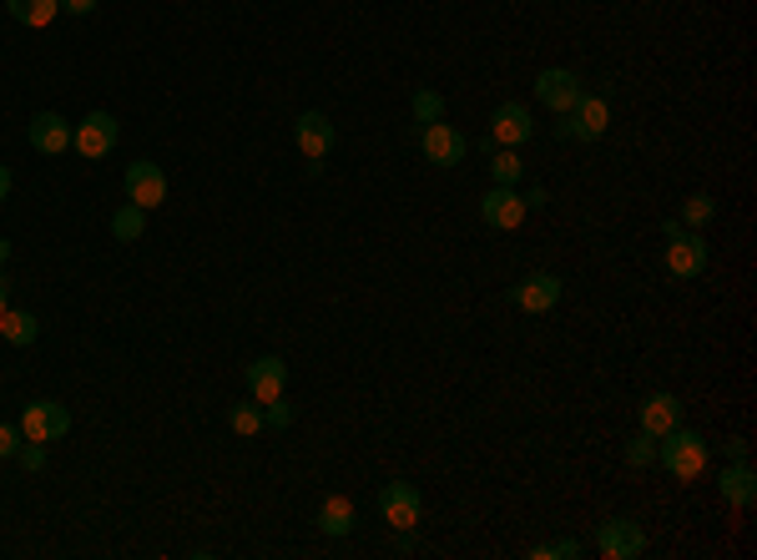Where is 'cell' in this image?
I'll return each mask as SVG.
<instances>
[{
	"mask_svg": "<svg viewBox=\"0 0 757 560\" xmlns=\"http://www.w3.org/2000/svg\"><path fill=\"white\" fill-rule=\"evenodd\" d=\"M708 439L697 435V429H671V435H661V445H657V464L671 474V480H697V474L708 470Z\"/></svg>",
	"mask_w": 757,
	"mask_h": 560,
	"instance_id": "obj_1",
	"label": "cell"
},
{
	"mask_svg": "<svg viewBox=\"0 0 757 560\" xmlns=\"http://www.w3.org/2000/svg\"><path fill=\"white\" fill-rule=\"evenodd\" d=\"M611 126V101L606 97H581L571 112L556 122V142H601Z\"/></svg>",
	"mask_w": 757,
	"mask_h": 560,
	"instance_id": "obj_2",
	"label": "cell"
},
{
	"mask_svg": "<svg viewBox=\"0 0 757 560\" xmlns=\"http://www.w3.org/2000/svg\"><path fill=\"white\" fill-rule=\"evenodd\" d=\"M708 237L697 233V227H677V233L667 237V273L677 278V283H692V278L708 273Z\"/></svg>",
	"mask_w": 757,
	"mask_h": 560,
	"instance_id": "obj_3",
	"label": "cell"
},
{
	"mask_svg": "<svg viewBox=\"0 0 757 560\" xmlns=\"http://www.w3.org/2000/svg\"><path fill=\"white\" fill-rule=\"evenodd\" d=\"M597 550L606 560H636L646 556V525H636L632 515H611L597 525Z\"/></svg>",
	"mask_w": 757,
	"mask_h": 560,
	"instance_id": "obj_4",
	"label": "cell"
},
{
	"mask_svg": "<svg viewBox=\"0 0 757 560\" xmlns=\"http://www.w3.org/2000/svg\"><path fill=\"white\" fill-rule=\"evenodd\" d=\"M379 515L394 525L399 536H404V530H414V525H420V515H424L420 485H410V480H389V485L379 490Z\"/></svg>",
	"mask_w": 757,
	"mask_h": 560,
	"instance_id": "obj_5",
	"label": "cell"
},
{
	"mask_svg": "<svg viewBox=\"0 0 757 560\" xmlns=\"http://www.w3.org/2000/svg\"><path fill=\"white\" fill-rule=\"evenodd\" d=\"M586 97V87H581V76L576 71H566V66H546V71L535 76V101L546 107V112H556V116H566L576 107V101Z\"/></svg>",
	"mask_w": 757,
	"mask_h": 560,
	"instance_id": "obj_6",
	"label": "cell"
},
{
	"mask_svg": "<svg viewBox=\"0 0 757 560\" xmlns=\"http://www.w3.org/2000/svg\"><path fill=\"white\" fill-rule=\"evenodd\" d=\"M116 116L112 112H91V116H81V126H71V152H81L87 163H101V157H112V147H116Z\"/></svg>",
	"mask_w": 757,
	"mask_h": 560,
	"instance_id": "obj_7",
	"label": "cell"
},
{
	"mask_svg": "<svg viewBox=\"0 0 757 560\" xmlns=\"http://www.w3.org/2000/svg\"><path fill=\"white\" fill-rule=\"evenodd\" d=\"M66 429H71V410L56 404V399H36V404H25V410H21V435L25 439L51 445V439H62Z\"/></svg>",
	"mask_w": 757,
	"mask_h": 560,
	"instance_id": "obj_8",
	"label": "cell"
},
{
	"mask_svg": "<svg viewBox=\"0 0 757 560\" xmlns=\"http://www.w3.org/2000/svg\"><path fill=\"white\" fill-rule=\"evenodd\" d=\"M420 152H424L430 167H459L465 152H470V142H465V132H455L449 122H430L420 132Z\"/></svg>",
	"mask_w": 757,
	"mask_h": 560,
	"instance_id": "obj_9",
	"label": "cell"
},
{
	"mask_svg": "<svg viewBox=\"0 0 757 560\" xmlns=\"http://www.w3.org/2000/svg\"><path fill=\"white\" fill-rule=\"evenodd\" d=\"M480 217H485V227H496V233H515V227L525 223V198L515 192V187H490L480 198Z\"/></svg>",
	"mask_w": 757,
	"mask_h": 560,
	"instance_id": "obj_10",
	"label": "cell"
},
{
	"mask_svg": "<svg viewBox=\"0 0 757 560\" xmlns=\"http://www.w3.org/2000/svg\"><path fill=\"white\" fill-rule=\"evenodd\" d=\"M636 424H642V435H652V439L671 435V429L682 424V399L671 394V389H657V394H646V399H642V410H636Z\"/></svg>",
	"mask_w": 757,
	"mask_h": 560,
	"instance_id": "obj_11",
	"label": "cell"
},
{
	"mask_svg": "<svg viewBox=\"0 0 757 560\" xmlns=\"http://www.w3.org/2000/svg\"><path fill=\"white\" fill-rule=\"evenodd\" d=\"M560 293H566V283L556 273H525L521 283L510 288V303L525 313H550L560 303Z\"/></svg>",
	"mask_w": 757,
	"mask_h": 560,
	"instance_id": "obj_12",
	"label": "cell"
},
{
	"mask_svg": "<svg viewBox=\"0 0 757 560\" xmlns=\"http://www.w3.org/2000/svg\"><path fill=\"white\" fill-rule=\"evenodd\" d=\"M531 137H535V122H531V112H525L521 101L496 107V116H490V142H496V147H515V152H521Z\"/></svg>",
	"mask_w": 757,
	"mask_h": 560,
	"instance_id": "obj_13",
	"label": "cell"
},
{
	"mask_svg": "<svg viewBox=\"0 0 757 560\" xmlns=\"http://www.w3.org/2000/svg\"><path fill=\"white\" fill-rule=\"evenodd\" d=\"M25 137H31V147L41 157H62V152H71V122L62 112H36L31 126H25Z\"/></svg>",
	"mask_w": 757,
	"mask_h": 560,
	"instance_id": "obj_14",
	"label": "cell"
},
{
	"mask_svg": "<svg viewBox=\"0 0 757 560\" xmlns=\"http://www.w3.org/2000/svg\"><path fill=\"white\" fill-rule=\"evenodd\" d=\"M293 142H299V152L309 163H329V152H334V122L323 112H303L299 122H293Z\"/></svg>",
	"mask_w": 757,
	"mask_h": 560,
	"instance_id": "obj_15",
	"label": "cell"
},
{
	"mask_svg": "<svg viewBox=\"0 0 757 560\" xmlns=\"http://www.w3.org/2000/svg\"><path fill=\"white\" fill-rule=\"evenodd\" d=\"M126 202H137V208H162L167 202V177H162L157 163L126 167Z\"/></svg>",
	"mask_w": 757,
	"mask_h": 560,
	"instance_id": "obj_16",
	"label": "cell"
},
{
	"mask_svg": "<svg viewBox=\"0 0 757 560\" xmlns=\"http://www.w3.org/2000/svg\"><path fill=\"white\" fill-rule=\"evenodd\" d=\"M288 384V363L278 359V354H263V359L248 363V394L258 399V404H268V399H278Z\"/></svg>",
	"mask_w": 757,
	"mask_h": 560,
	"instance_id": "obj_17",
	"label": "cell"
},
{
	"mask_svg": "<svg viewBox=\"0 0 757 560\" xmlns=\"http://www.w3.org/2000/svg\"><path fill=\"white\" fill-rule=\"evenodd\" d=\"M717 490H722V500H727V505L747 511V505L757 500V474H753V464H747V460H733L727 470L717 474Z\"/></svg>",
	"mask_w": 757,
	"mask_h": 560,
	"instance_id": "obj_18",
	"label": "cell"
},
{
	"mask_svg": "<svg viewBox=\"0 0 757 560\" xmlns=\"http://www.w3.org/2000/svg\"><path fill=\"white\" fill-rule=\"evenodd\" d=\"M359 525V511H354V500L348 495H323V505H319V530L323 536H334V540H344L348 530Z\"/></svg>",
	"mask_w": 757,
	"mask_h": 560,
	"instance_id": "obj_19",
	"label": "cell"
},
{
	"mask_svg": "<svg viewBox=\"0 0 757 560\" xmlns=\"http://www.w3.org/2000/svg\"><path fill=\"white\" fill-rule=\"evenodd\" d=\"M0 338L11 344V349H25V344H36L41 338V318L25 309H5L0 313Z\"/></svg>",
	"mask_w": 757,
	"mask_h": 560,
	"instance_id": "obj_20",
	"label": "cell"
},
{
	"mask_svg": "<svg viewBox=\"0 0 757 560\" xmlns=\"http://www.w3.org/2000/svg\"><path fill=\"white\" fill-rule=\"evenodd\" d=\"M5 11H11L21 25L41 31V25H51L56 15H62V0H5Z\"/></svg>",
	"mask_w": 757,
	"mask_h": 560,
	"instance_id": "obj_21",
	"label": "cell"
},
{
	"mask_svg": "<svg viewBox=\"0 0 757 560\" xmlns=\"http://www.w3.org/2000/svg\"><path fill=\"white\" fill-rule=\"evenodd\" d=\"M142 233H147V208H137V202H122V208L112 212V237H116V243H137Z\"/></svg>",
	"mask_w": 757,
	"mask_h": 560,
	"instance_id": "obj_22",
	"label": "cell"
},
{
	"mask_svg": "<svg viewBox=\"0 0 757 560\" xmlns=\"http://www.w3.org/2000/svg\"><path fill=\"white\" fill-rule=\"evenodd\" d=\"M410 112H414V122H424V126H430V122H445V97H439L435 87H420L410 97Z\"/></svg>",
	"mask_w": 757,
	"mask_h": 560,
	"instance_id": "obj_23",
	"label": "cell"
},
{
	"mask_svg": "<svg viewBox=\"0 0 757 560\" xmlns=\"http://www.w3.org/2000/svg\"><path fill=\"white\" fill-rule=\"evenodd\" d=\"M521 172H525V163H521V152L515 147H500L496 157H490V177H496L500 187H515L521 182Z\"/></svg>",
	"mask_w": 757,
	"mask_h": 560,
	"instance_id": "obj_24",
	"label": "cell"
},
{
	"mask_svg": "<svg viewBox=\"0 0 757 560\" xmlns=\"http://www.w3.org/2000/svg\"><path fill=\"white\" fill-rule=\"evenodd\" d=\"M712 217H717V202L708 198V192H697V198L682 202V212H677V223L682 227H708Z\"/></svg>",
	"mask_w": 757,
	"mask_h": 560,
	"instance_id": "obj_25",
	"label": "cell"
},
{
	"mask_svg": "<svg viewBox=\"0 0 757 560\" xmlns=\"http://www.w3.org/2000/svg\"><path fill=\"white\" fill-rule=\"evenodd\" d=\"M227 424H233V435H243V439H253L263 429V410H258V399L253 404H233L227 410Z\"/></svg>",
	"mask_w": 757,
	"mask_h": 560,
	"instance_id": "obj_26",
	"label": "cell"
},
{
	"mask_svg": "<svg viewBox=\"0 0 757 560\" xmlns=\"http://www.w3.org/2000/svg\"><path fill=\"white\" fill-rule=\"evenodd\" d=\"M626 464H632V470H642V464H657V439H652V435H636L632 445H626Z\"/></svg>",
	"mask_w": 757,
	"mask_h": 560,
	"instance_id": "obj_27",
	"label": "cell"
},
{
	"mask_svg": "<svg viewBox=\"0 0 757 560\" xmlns=\"http://www.w3.org/2000/svg\"><path fill=\"white\" fill-rule=\"evenodd\" d=\"M263 424H274V429H288V424H293V404H288L283 394L268 399V404H263Z\"/></svg>",
	"mask_w": 757,
	"mask_h": 560,
	"instance_id": "obj_28",
	"label": "cell"
},
{
	"mask_svg": "<svg viewBox=\"0 0 757 560\" xmlns=\"http://www.w3.org/2000/svg\"><path fill=\"white\" fill-rule=\"evenodd\" d=\"M15 460H21V470H46V445H41V439H25L21 449H15Z\"/></svg>",
	"mask_w": 757,
	"mask_h": 560,
	"instance_id": "obj_29",
	"label": "cell"
},
{
	"mask_svg": "<svg viewBox=\"0 0 757 560\" xmlns=\"http://www.w3.org/2000/svg\"><path fill=\"white\" fill-rule=\"evenodd\" d=\"M21 424H0V460H15V449H21Z\"/></svg>",
	"mask_w": 757,
	"mask_h": 560,
	"instance_id": "obj_30",
	"label": "cell"
},
{
	"mask_svg": "<svg viewBox=\"0 0 757 560\" xmlns=\"http://www.w3.org/2000/svg\"><path fill=\"white\" fill-rule=\"evenodd\" d=\"M550 556H556V560H576V556H581V540H571V536L556 540V546H550Z\"/></svg>",
	"mask_w": 757,
	"mask_h": 560,
	"instance_id": "obj_31",
	"label": "cell"
},
{
	"mask_svg": "<svg viewBox=\"0 0 757 560\" xmlns=\"http://www.w3.org/2000/svg\"><path fill=\"white\" fill-rule=\"evenodd\" d=\"M521 198H525V212H531V208H546V187H531V192H521Z\"/></svg>",
	"mask_w": 757,
	"mask_h": 560,
	"instance_id": "obj_32",
	"label": "cell"
},
{
	"mask_svg": "<svg viewBox=\"0 0 757 560\" xmlns=\"http://www.w3.org/2000/svg\"><path fill=\"white\" fill-rule=\"evenodd\" d=\"M62 11H71V15H91V11H97V0H62Z\"/></svg>",
	"mask_w": 757,
	"mask_h": 560,
	"instance_id": "obj_33",
	"label": "cell"
},
{
	"mask_svg": "<svg viewBox=\"0 0 757 560\" xmlns=\"http://www.w3.org/2000/svg\"><path fill=\"white\" fill-rule=\"evenodd\" d=\"M11 182H15V177H11V167H5V163H0V202H5V198H11Z\"/></svg>",
	"mask_w": 757,
	"mask_h": 560,
	"instance_id": "obj_34",
	"label": "cell"
},
{
	"mask_svg": "<svg viewBox=\"0 0 757 560\" xmlns=\"http://www.w3.org/2000/svg\"><path fill=\"white\" fill-rule=\"evenodd\" d=\"M727 455H733V460H747V439H727Z\"/></svg>",
	"mask_w": 757,
	"mask_h": 560,
	"instance_id": "obj_35",
	"label": "cell"
},
{
	"mask_svg": "<svg viewBox=\"0 0 757 560\" xmlns=\"http://www.w3.org/2000/svg\"><path fill=\"white\" fill-rule=\"evenodd\" d=\"M11 309V283H5V278H0V313Z\"/></svg>",
	"mask_w": 757,
	"mask_h": 560,
	"instance_id": "obj_36",
	"label": "cell"
},
{
	"mask_svg": "<svg viewBox=\"0 0 757 560\" xmlns=\"http://www.w3.org/2000/svg\"><path fill=\"white\" fill-rule=\"evenodd\" d=\"M5 258H11V243H5V237H0V262H5Z\"/></svg>",
	"mask_w": 757,
	"mask_h": 560,
	"instance_id": "obj_37",
	"label": "cell"
}]
</instances>
